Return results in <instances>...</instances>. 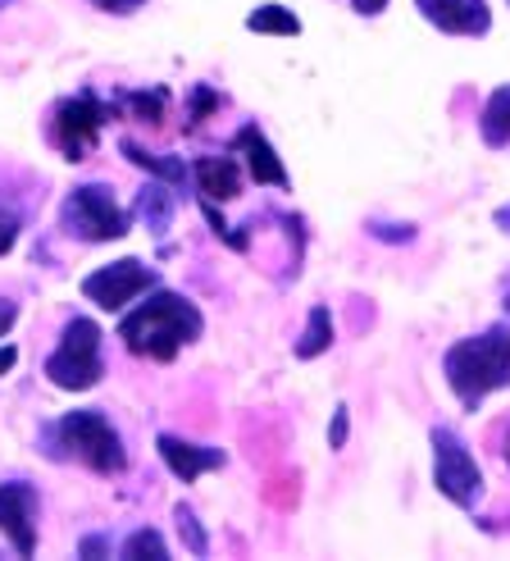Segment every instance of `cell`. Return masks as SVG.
Masks as SVG:
<instances>
[{"mask_svg": "<svg viewBox=\"0 0 510 561\" xmlns=\"http://www.w3.org/2000/svg\"><path fill=\"white\" fill-rule=\"evenodd\" d=\"M14 320H19V306H14V301H5V297H0V339H5V333L14 329Z\"/></svg>", "mask_w": 510, "mask_h": 561, "instance_id": "obj_27", "label": "cell"}, {"mask_svg": "<svg viewBox=\"0 0 510 561\" xmlns=\"http://www.w3.org/2000/svg\"><path fill=\"white\" fill-rule=\"evenodd\" d=\"M370 233L383 238V242H410L415 238L410 224H370Z\"/></svg>", "mask_w": 510, "mask_h": 561, "instance_id": "obj_23", "label": "cell"}, {"mask_svg": "<svg viewBox=\"0 0 510 561\" xmlns=\"http://www.w3.org/2000/svg\"><path fill=\"white\" fill-rule=\"evenodd\" d=\"M506 316H510V293H506Z\"/></svg>", "mask_w": 510, "mask_h": 561, "instance_id": "obj_32", "label": "cell"}, {"mask_svg": "<svg viewBox=\"0 0 510 561\" xmlns=\"http://www.w3.org/2000/svg\"><path fill=\"white\" fill-rule=\"evenodd\" d=\"M60 224H65V233H73L78 242H119L128 233V215L105 183L73 187L65 196V206H60Z\"/></svg>", "mask_w": 510, "mask_h": 561, "instance_id": "obj_5", "label": "cell"}, {"mask_svg": "<svg viewBox=\"0 0 510 561\" xmlns=\"http://www.w3.org/2000/svg\"><path fill=\"white\" fill-rule=\"evenodd\" d=\"M506 466H510V434H506Z\"/></svg>", "mask_w": 510, "mask_h": 561, "instance_id": "obj_31", "label": "cell"}, {"mask_svg": "<svg viewBox=\"0 0 510 561\" xmlns=\"http://www.w3.org/2000/svg\"><path fill=\"white\" fill-rule=\"evenodd\" d=\"M0 535L10 539L19 557L37 552V489L33 484H23V480L0 484Z\"/></svg>", "mask_w": 510, "mask_h": 561, "instance_id": "obj_9", "label": "cell"}, {"mask_svg": "<svg viewBox=\"0 0 510 561\" xmlns=\"http://www.w3.org/2000/svg\"><path fill=\"white\" fill-rule=\"evenodd\" d=\"M351 5H356V14L374 19V14H383V10H387V0H351Z\"/></svg>", "mask_w": 510, "mask_h": 561, "instance_id": "obj_28", "label": "cell"}, {"mask_svg": "<svg viewBox=\"0 0 510 561\" xmlns=\"http://www.w3.org/2000/svg\"><path fill=\"white\" fill-rule=\"evenodd\" d=\"M206 333L201 311L183 297V293H151L147 301L119 320V339L132 356H151V360H174L183 347H192Z\"/></svg>", "mask_w": 510, "mask_h": 561, "instance_id": "obj_1", "label": "cell"}, {"mask_svg": "<svg viewBox=\"0 0 510 561\" xmlns=\"http://www.w3.org/2000/svg\"><path fill=\"white\" fill-rule=\"evenodd\" d=\"M442 375L451 392L461 398V407H478L497 388H510V329L492 324L478 339H461L456 347H447Z\"/></svg>", "mask_w": 510, "mask_h": 561, "instance_id": "obj_2", "label": "cell"}, {"mask_svg": "<svg viewBox=\"0 0 510 561\" xmlns=\"http://www.w3.org/2000/svg\"><path fill=\"white\" fill-rule=\"evenodd\" d=\"M192 179L201 187L206 202H233L242 192V174H237V160L233 156H201L192 164Z\"/></svg>", "mask_w": 510, "mask_h": 561, "instance_id": "obj_13", "label": "cell"}, {"mask_svg": "<svg viewBox=\"0 0 510 561\" xmlns=\"http://www.w3.org/2000/svg\"><path fill=\"white\" fill-rule=\"evenodd\" d=\"M246 27L251 33H269V37H297L301 19L292 10H282V5H260V10L246 14Z\"/></svg>", "mask_w": 510, "mask_h": 561, "instance_id": "obj_18", "label": "cell"}, {"mask_svg": "<svg viewBox=\"0 0 510 561\" xmlns=\"http://www.w3.org/2000/svg\"><path fill=\"white\" fill-rule=\"evenodd\" d=\"M233 151H242V156H246V170H251V179H255V183L288 187V170H282L278 151L269 147V137H265L260 128H255V124L237 128V137H233Z\"/></svg>", "mask_w": 510, "mask_h": 561, "instance_id": "obj_12", "label": "cell"}, {"mask_svg": "<svg viewBox=\"0 0 510 561\" xmlns=\"http://www.w3.org/2000/svg\"><path fill=\"white\" fill-rule=\"evenodd\" d=\"M55 438H60V447H69V457L92 466L96 474H119L128 466L124 438L101 411H69L60 425H55Z\"/></svg>", "mask_w": 510, "mask_h": 561, "instance_id": "obj_4", "label": "cell"}, {"mask_svg": "<svg viewBox=\"0 0 510 561\" xmlns=\"http://www.w3.org/2000/svg\"><path fill=\"white\" fill-rule=\"evenodd\" d=\"M14 360H19L14 347H0V375H10V370H14Z\"/></svg>", "mask_w": 510, "mask_h": 561, "instance_id": "obj_29", "label": "cell"}, {"mask_svg": "<svg viewBox=\"0 0 510 561\" xmlns=\"http://www.w3.org/2000/svg\"><path fill=\"white\" fill-rule=\"evenodd\" d=\"M174 525H178V535H183V548H187L192 557H206V552H210V539H206V529H201V520H196V512L187 507V502H178V507H174Z\"/></svg>", "mask_w": 510, "mask_h": 561, "instance_id": "obj_19", "label": "cell"}, {"mask_svg": "<svg viewBox=\"0 0 510 561\" xmlns=\"http://www.w3.org/2000/svg\"><path fill=\"white\" fill-rule=\"evenodd\" d=\"M151 288H155V270L147 261H137V256L101 265V270H92L88 278H82V297L96 301L101 311H124L128 301H137L141 293H151Z\"/></svg>", "mask_w": 510, "mask_h": 561, "instance_id": "obj_7", "label": "cell"}, {"mask_svg": "<svg viewBox=\"0 0 510 561\" xmlns=\"http://www.w3.org/2000/svg\"><path fill=\"white\" fill-rule=\"evenodd\" d=\"M0 5H14V0H0Z\"/></svg>", "mask_w": 510, "mask_h": 561, "instance_id": "obj_33", "label": "cell"}, {"mask_svg": "<svg viewBox=\"0 0 510 561\" xmlns=\"http://www.w3.org/2000/svg\"><path fill=\"white\" fill-rule=\"evenodd\" d=\"M78 552H82V557H105V552H109V539H105V535H88Z\"/></svg>", "mask_w": 510, "mask_h": 561, "instance_id": "obj_26", "label": "cell"}, {"mask_svg": "<svg viewBox=\"0 0 510 561\" xmlns=\"http://www.w3.org/2000/svg\"><path fill=\"white\" fill-rule=\"evenodd\" d=\"M333 347V316H328V306H315L305 320V333H301V343H297V356L301 360H315Z\"/></svg>", "mask_w": 510, "mask_h": 561, "instance_id": "obj_17", "label": "cell"}, {"mask_svg": "<svg viewBox=\"0 0 510 561\" xmlns=\"http://www.w3.org/2000/svg\"><path fill=\"white\" fill-rule=\"evenodd\" d=\"M141 5H147V0H96V10H105V14H132Z\"/></svg>", "mask_w": 510, "mask_h": 561, "instance_id": "obj_25", "label": "cell"}, {"mask_svg": "<svg viewBox=\"0 0 510 561\" xmlns=\"http://www.w3.org/2000/svg\"><path fill=\"white\" fill-rule=\"evenodd\" d=\"M433 484L447 502H456V507H474V502L484 497V470H478L465 438L447 425L433 430Z\"/></svg>", "mask_w": 510, "mask_h": 561, "instance_id": "obj_6", "label": "cell"}, {"mask_svg": "<svg viewBox=\"0 0 510 561\" xmlns=\"http://www.w3.org/2000/svg\"><path fill=\"white\" fill-rule=\"evenodd\" d=\"M101 324L88 316H73L60 333V347L46 356V379L65 392H88L101 383L105 366H101Z\"/></svg>", "mask_w": 510, "mask_h": 561, "instance_id": "obj_3", "label": "cell"}, {"mask_svg": "<svg viewBox=\"0 0 510 561\" xmlns=\"http://www.w3.org/2000/svg\"><path fill=\"white\" fill-rule=\"evenodd\" d=\"M155 447H160L164 466L174 470L183 484L201 480L206 470H219L223 461H229V457H223V447H201V443H187V438H178V434H160Z\"/></svg>", "mask_w": 510, "mask_h": 561, "instance_id": "obj_11", "label": "cell"}, {"mask_svg": "<svg viewBox=\"0 0 510 561\" xmlns=\"http://www.w3.org/2000/svg\"><path fill=\"white\" fill-rule=\"evenodd\" d=\"M347 430H351V415H347V407H337L333 425H328V447H347Z\"/></svg>", "mask_w": 510, "mask_h": 561, "instance_id": "obj_24", "label": "cell"}, {"mask_svg": "<svg viewBox=\"0 0 510 561\" xmlns=\"http://www.w3.org/2000/svg\"><path fill=\"white\" fill-rule=\"evenodd\" d=\"M124 557L128 561H169V543L155 535V529H137V535H128V543H124Z\"/></svg>", "mask_w": 510, "mask_h": 561, "instance_id": "obj_20", "label": "cell"}, {"mask_svg": "<svg viewBox=\"0 0 510 561\" xmlns=\"http://www.w3.org/2000/svg\"><path fill=\"white\" fill-rule=\"evenodd\" d=\"M174 192H169V183L160 179V183H147L137 192V215L147 219V229L155 233V238H164L169 233V224H174Z\"/></svg>", "mask_w": 510, "mask_h": 561, "instance_id": "obj_14", "label": "cell"}, {"mask_svg": "<svg viewBox=\"0 0 510 561\" xmlns=\"http://www.w3.org/2000/svg\"><path fill=\"white\" fill-rule=\"evenodd\" d=\"M14 242H19V215L10 206H0V256L14 251Z\"/></svg>", "mask_w": 510, "mask_h": 561, "instance_id": "obj_22", "label": "cell"}, {"mask_svg": "<svg viewBox=\"0 0 510 561\" xmlns=\"http://www.w3.org/2000/svg\"><path fill=\"white\" fill-rule=\"evenodd\" d=\"M415 5L438 33H451V37H484L492 27L488 0H415Z\"/></svg>", "mask_w": 510, "mask_h": 561, "instance_id": "obj_10", "label": "cell"}, {"mask_svg": "<svg viewBox=\"0 0 510 561\" xmlns=\"http://www.w3.org/2000/svg\"><path fill=\"white\" fill-rule=\"evenodd\" d=\"M478 133H484L488 147H510V88H497L484 105V119H478Z\"/></svg>", "mask_w": 510, "mask_h": 561, "instance_id": "obj_15", "label": "cell"}, {"mask_svg": "<svg viewBox=\"0 0 510 561\" xmlns=\"http://www.w3.org/2000/svg\"><path fill=\"white\" fill-rule=\"evenodd\" d=\"M105 119H109V110L92 92H78V96H69L60 110H55L50 137H55V147L65 151V160H88L101 128H105Z\"/></svg>", "mask_w": 510, "mask_h": 561, "instance_id": "obj_8", "label": "cell"}, {"mask_svg": "<svg viewBox=\"0 0 510 561\" xmlns=\"http://www.w3.org/2000/svg\"><path fill=\"white\" fill-rule=\"evenodd\" d=\"M497 224H501V229L510 233V206H501V210H497Z\"/></svg>", "mask_w": 510, "mask_h": 561, "instance_id": "obj_30", "label": "cell"}, {"mask_svg": "<svg viewBox=\"0 0 510 561\" xmlns=\"http://www.w3.org/2000/svg\"><path fill=\"white\" fill-rule=\"evenodd\" d=\"M119 151L137 164V170H147V174H155V179H164V183H183L187 179V164L183 160H174V156H155V151H147V147H137V142H119Z\"/></svg>", "mask_w": 510, "mask_h": 561, "instance_id": "obj_16", "label": "cell"}, {"mask_svg": "<svg viewBox=\"0 0 510 561\" xmlns=\"http://www.w3.org/2000/svg\"><path fill=\"white\" fill-rule=\"evenodd\" d=\"M128 105H132V115L137 119H147V124H160V115H164V92H137V96H128Z\"/></svg>", "mask_w": 510, "mask_h": 561, "instance_id": "obj_21", "label": "cell"}]
</instances>
